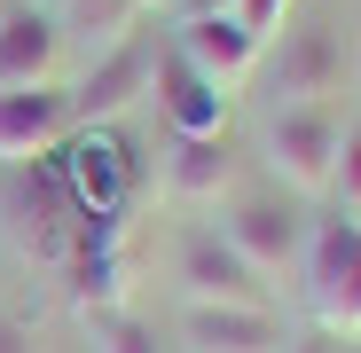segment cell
Here are the masks:
<instances>
[{
	"mask_svg": "<svg viewBox=\"0 0 361 353\" xmlns=\"http://www.w3.org/2000/svg\"><path fill=\"white\" fill-rule=\"evenodd\" d=\"M338 149H345V118L338 102H275L259 126V157L290 197H330L338 181Z\"/></svg>",
	"mask_w": 361,
	"mask_h": 353,
	"instance_id": "cell-1",
	"label": "cell"
},
{
	"mask_svg": "<svg viewBox=\"0 0 361 353\" xmlns=\"http://www.w3.org/2000/svg\"><path fill=\"white\" fill-rule=\"evenodd\" d=\"M307 306L322 337H361V220H314L307 228Z\"/></svg>",
	"mask_w": 361,
	"mask_h": 353,
	"instance_id": "cell-2",
	"label": "cell"
},
{
	"mask_svg": "<svg viewBox=\"0 0 361 353\" xmlns=\"http://www.w3.org/2000/svg\"><path fill=\"white\" fill-rule=\"evenodd\" d=\"M307 228H314V220H298L283 197H228V204H220V235H228V252L244 259L267 290L298 283V267H307Z\"/></svg>",
	"mask_w": 361,
	"mask_h": 353,
	"instance_id": "cell-3",
	"label": "cell"
},
{
	"mask_svg": "<svg viewBox=\"0 0 361 353\" xmlns=\"http://www.w3.org/2000/svg\"><path fill=\"white\" fill-rule=\"evenodd\" d=\"M173 283H180V299H212V306H275V290L228 252L220 228H180V244H173Z\"/></svg>",
	"mask_w": 361,
	"mask_h": 353,
	"instance_id": "cell-4",
	"label": "cell"
},
{
	"mask_svg": "<svg viewBox=\"0 0 361 353\" xmlns=\"http://www.w3.org/2000/svg\"><path fill=\"white\" fill-rule=\"evenodd\" d=\"M173 337H180V353H283V345H290V322H283V306H212V299H180Z\"/></svg>",
	"mask_w": 361,
	"mask_h": 353,
	"instance_id": "cell-5",
	"label": "cell"
},
{
	"mask_svg": "<svg viewBox=\"0 0 361 353\" xmlns=\"http://www.w3.org/2000/svg\"><path fill=\"white\" fill-rule=\"evenodd\" d=\"M157 87V47L134 32L126 47H110V55H94L87 63V79L71 87V110H79V134H94V126H118L142 94Z\"/></svg>",
	"mask_w": 361,
	"mask_h": 353,
	"instance_id": "cell-6",
	"label": "cell"
},
{
	"mask_svg": "<svg viewBox=\"0 0 361 353\" xmlns=\"http://www.w3.org/2000/svg\"><path fill=\"white\" fill-rule=\"evenodd\" d=\"M79 134L71 87H8L0 94V165H39Z\"/></svg>",
	"mask_w": 361,
	"mask_h": 353,
	"instance_id": "cell-7",
	"label": "cell"
},
{
	"mask_svg": "<svg viewBox=\"0 0 361 353\" xmlns=\"http://www.w3.org/2000/svg\"><path fill=\"white\" fill-rule=\"evenodd\" d=\"M259 63H267L275 102H330L345 87V39L330 24H298V32H283V47L259 55Z\"/></svg>",
	"mask_w": 361,
	"mask_h": 353,
	"instance_id": "cell-8",
	"label": "cell"
},
{
	"mask_svg": "<svg viewBox=\"0 0 361 353\" xmlns=\"http://www.w3.org/2000/svg\"><path fill=\"white\" fill-rule=\"evenodd\" d=\"M165 197H173V204H189V212H220L228 197H244L235 142H228V134H204V142L173 134V149H165Z\"/></svg>",
	"mask_w": 361,
	"mask_h": 353,
	"instance_id": "cell-9",
	"label": "cell"
},
{
	"mask_svg": "<svg viewBox=\"0 0 361 353\" xmlns=\"http://www.w3.org/2000/svg\"><path fill=\"white\" fill-rule=\"evenodd\" d=\"M173 47L189 55V63H197V71H204V79L228 94V102H235V87H252L259 55H267V47L244 32V24L228 16V8H220V16H180V24H173Z\"/></svg>",
	"mask_w": 361,
	"mask_h": 353,
	"instance_id": "cell-10",
	"label": "cell"
},
{
	"mask_svg": "<svg viewBox=\"0 0 361 353\" xmlns=\"http://www.w3.org/2000/svg\"><path fill=\"white\" fill-rule=\"evenodd\" d=\"M157 110H165V126L173 134H189V142H204V134H228V94L189 63V55H180L173 39L157 47Z\"/></svg>",
	"mask_w": 361,
	"mask_h": 353,
	"instance_id": "cell-11",
	"label": "cell"
},
{
	"mask_svg": "<svg viewBox=\"0 0 361 353\" xmlns=\"http://www.w3.org/2000/svg\"><path fill=\"white\" fill-rule=\"evenodd\" d=\"M8 87H63V24H55V8L0 16V94Z\"/></svg>",
	"mask_w": 361,
	"mask_h": 353,
	"instance_id": "cell-12",
	"label": "cell"
},
{
	"mask_svg": "<svg viewBox=\"0 0 361 353\" xmlns=\"http://www.w3.org/2000/svg\"><path fill=\"white\" fill-rule=\"evenodd\" d=\"M79 157H71V204L79 220H118L126 212V149H110L94 134H71Z\"/></svg>",
	"mask_w": 361,
	"mask_h": 353,
	"instance_id": "cell-13",
	"label": "cell"
},
{
	"mask_svg": "<svg viewBox=\"0 0 361 353\" xmlns=\"http://www.w3.org/2000/svg\"><path fill=\"white\" fill-rule=\"evenodd\" d=\"M55 24H63V47L79 39V47H87V63H94V55H110V47H126V39H134L142 8H134V0H63V8H55Z\"/></svg>",
	"mask_w": 361,
	"mask_h": 353,
	"instance_id": "cell-14",
	"label": "cell"
},
{
	"mask_svg": "<svg viewBox=\"0 0 361 353\" xmlns=\"http://www.w3.org/2000/svg\"><path fill=\"white\" fill-rule=\"evenodd\" d=\"M87 337H94V353H173L157 337V322L134 306H87Z\"/></svg>",
	"mask_w": 361,
	"mask_h": 353,
	"instance_id": "cell-15",
	"label": "cell"
},
{
	"mask_svg": "<svg viewBox=\"0 0 361 353\" xmlns=\"http://www.w3.org/2000/svg\"><path fill=\"white\" fill-rule=\"evenodd\" d=\"M228 16L244 24L259 47H275V32H283V16H290V0H228Z\"/></svg>",
	"mask_w": 361,
	"mask_h": 353,
	"instance_id": "cell-16",
	"label": "cell"
},
{
	"mask_svg": "<svg viewBox=\"0 0 361 353\" xmlns=\"http://www.w3.org/2000/svg\"><path fill=\"white\" fill-rule=\"evenodd\" d=\"M330 197H345V212H361V126H345V149H338V181Z\"/></svg>",
	"mask_w": 361,
	"mask_h": 353,
	"instance_id": "cell-17",
	"label": "cell"
},
{
	"mask_svg": "<svg viewBox=\"0 0 361 353\" xmlns=\"http://www.w3.org/2000/svg\"><path fill=\"white\" fill-rule=\"evenodd\" d=\"M0 353H39V345H32V330H24L16 314H0Z\"/></svg>",
	"mask_w": 361,
	"mask_h": 353,
	"instance_id": "cell-18",
	"label": "cell"
},
{
	"mask_svg": "<svg viewBox=\"0 0 361 353\" xmlns=\"http://www.w3.org/2000/svg\"><path fill=\"white\" fill-rule=\"evenodd\" d=\"M283 353H338V337H322V330H314V337H290Z\"/></svg>",
	"mask_w": 361,
	"mask_h": 353,
	"instance_id": "cell-19",
	"label": "cell"
},
{
	"mask_svg": "<svg viewBox=\"0 0 361 353\" xmlns=\"http://www.w3.org/2000/svg\"><path fill=\"white\" fill-rule=\"evenodd\" d=\"M228 0H180V16H220Z\"/></svg>",
	"mask_w": 361,
	"mask_h": 353,
	"instance_id": "cell-20",
	"label": "cell"
},
{
	"mask_svg": "<svg viewBox=\"0 0 361 353\" xmlns=\"http://www.w3.org/2000/svg\"><path fill=\"white\" fill-rule=\"evenodd\" d=\"M134 8H142V16H149V8H180V0H134Z\"/></svg>",
	"mask_w": 361,
	"mask_h": 353,
	"instance_id": "cell-21",
	"label": "cell"
}]
</instances>
